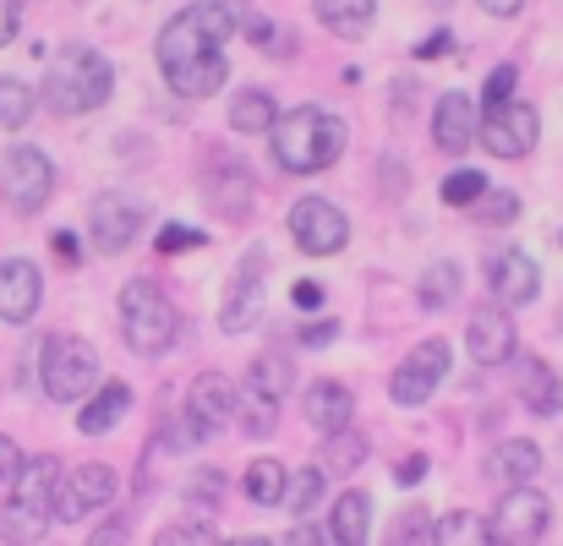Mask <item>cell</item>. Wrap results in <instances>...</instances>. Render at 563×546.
I'll list each match as a JSON object with an SVG mask.
<instances>
[{
	"label": "cell",
	"mask_w": 563,
	"mask_h": 546,
	"mask_svg": "<svg viewBox=\"0 0 563 546\" xmlns=\"http://www.w3.org/2000/svg\"><path fill=\"white\" fill-rule=\"evenodd\" d=\"M268 143H274L279 170H290V176H318V170H329V165L345 154V121L329 115V110H318V104H301V110H290V115L274 121Z\"/></svg>",
	"instance_id": "1"
},
{
	"label": "cell",
	"mask_w": 563,
	"mask_h": 546,
	"mask_svg": "<svg viewBox=\"0 0 563 546\" xmlns=\"http://www.w3.org/2000/svg\"><path fill=\"white\" fill-rule=\"evenodd\" d=\"M60 465L49 454L27 459L11 481V498H5V514H0V536L5 542H44L49 520H60Z\"/></svg>",
	"instance_id": "2"
},
{
	"label": "cell",
	"mask_w": 563,
	"mask_h": 546,
	"mask_svg": "<svg viewBox=\"0 0 563 546\" xmlns=\"http://www.w3.org/2000/svg\"><path fill=\"white\" fill-rule=\"evenodd\" d=\"M110 88H115L110 60L99 49H88V44H71V49L55 55V66L44 77V104L55 115H88V110H99L110 99Z\"/></svg>",
	"instance_id": "3"
},
{
	"label": "cell",
	"mask_w": 563,
	"mask_h": 546,
	"mask_svg": "<svg viewBox=\"0 0 563 546\" xmlns=\"http://www.w3.org/2000/svg\"><path fill=\"white\" fill-rule=\"evenodd\" d=\"M230 33H235V5H230V0H202V5H187V11L159 33L154 55H159L165 71H176V66H187V60L213 55Z\"/></svg>",
	"instance_id": "4"
},
{
	"label": "cell",
	"mask_w": 563,
	"mask_h": 546,
	"mask_svg": "<svg viewBox=\"0 0 563 546\" xmlns=\"http://www.w3.org/2000/svg\"><path fill=\"white\" fill-rule=\"evenodd\" d=\"M121 328L137 356H165L181 339V312L170 307V296L154 279H132L121 290Z\"/></svg>",
	"instance_id": "5"
},
{
	"label": "cell",
	"mask_w": 563,
	"mask_h": 546,
	"mask_svg": "<svg viewBox=\"0 0 563 546\" xmlns=\"http://www.w3.org/2000/svg\"><path fill=\"white\" fill-rule=\"evenodd\" d=\"M38 377H44V393L55 404H71V399L99 388V356L77 334H49L44 350H38Z\"/></svg>",
	"instance_id": "6"
},
{
	"label": "cell",
	"mask_w": 563,
	"mask_h": 546,
	"mask_svg": "<svg viewBox=\"0 0 563 546\" xmlns=\"http://www.w3.org/2000/svg\"><path fill=\"white\" fill-rule=\"evenodd\" d=\"M290 388V366L279 356H263V361L246 371L241 382V404H235V421L246 437H268L279 426V393Z\"/></svg>",
	"instance_id": "7"
},
{
	"label": "cell",
	"mask_w": 563,
	"mask_h": 546,
	"mask_svg": "<svg viewBox=\"0 0 563 546\" xmlns=\"http://www.w3.org/2000/svg\"><path fill=\"white\" fill-rule=\"evenodd\" d=\"M290 241H296L307 257H334V252H345V241H351V219H345L329 197H301V202L290 208Z\"/></svg>",
	"instance_id": "8"
},
{
	"label": "cell",
	"mask_w": 563,
	"mask_h": 546,
	"mask_svg": "<svg viewBox=\"0 0 563 546\" xmlns=\"http://www.w3.org/2000/svg\"><path fill=\"white\" fill-rule=\"evenodd\" d=\"M537 137H542L537 104L509 99V104L482 110V143H487V154H493V159H526V154L537 148Z\"/></svg>",
	"instance_id": "9"
},
{
	"label": "cell",
	"mask_w": 563,
	"mask_h": 546,
	"mask_svg": "<svg viewBox=\"0 0 563 546\" xmlns=\"http://www.w3.org/2000/svg\"><path fill=\"white\" fill-rule=\"evenodd\" d=\"M49 186H55V165L38 154V148H11L5 165H0V191L16 213H38L49 202Z\"/></svg>",
	"instance_id": "10"
},
{
	"label": "cell",
	"mask_w": 563,
	"mask_h": 546,
	"mask_svg": "<svg viewBox=\"0 0 563 546\" xmlns=\"http://www.w3.org/2000/svg\"><path fill=\"white\" fill-rule=\"evenodd\" d=\"M449 345L443 339H421L410 356H405V366L394 371V382H388V399L394 404H427L432 393H438V382L449 377Z\"/></svg>",
	"instance_id": "11"
},
{
	"label": "cell",
	"mask_w": 563,
	"mask_h": 546,
	"mask_svg": "<svg viewBox=\"0 0 563 546\" xmlns=\"http://www.w3.org/2000/svg\"><path fill=\"white\" fill-rule=\"evenodd\" d=\"M548 520H553V509H548V498L537 487H509V498L493 509V542H515V546L542 542Z\"/></svg>",
	"instance_id": "12"
},
{
	"label": "cell",
	"mask_w": 563,
	"mask_h": 546,
	"mask_svg": "<svg viewBox=\"0 0 563 546\" xmlns=\"http://www.w3.org/2000/svg\"><path fill=\"white\" fill-rule=\"evenodd\" d=\"M148 219V202H137L132 191H99L93 197V246L99 252H126L137 241Z\"/></svg>",
	"instance_id": "13"
},
{
	"label": "cell",
	"mask_w": 563,
	"mask_h": 546,
	"mask_svg": "<svg viewBox=\"0 0 563 546\" xmlns=\"http://www.w3.org/2000/svg\"><path fill=\"white\" fill-rule=\"evenodd\" d=\"M487 290H493V301L498 307H531L537 301V290H542V268L520 252V246H498L493 257H487Z\"/></svg>",
	"instance_id": "14"
},
{
	"label": "cell",
	"mask_w": 563,
	"mask_h": 546,
	"mask_svg": "<svg viewBox=\"0 0 563 546\" xmlns=\"http://www.w3.org/2000/svg\"><path fill=\"white\" fill-rule=\"evenodd\" d=\"M235 404H241V388L230 377H219V371H202L187 393V421H191V432H197V443L213 437V432H224L235 421Z\"/></svg>",
	"instance_id": "15"
},
{
	"label": "cell",
	"mask_w": 563,
	"mask_h": 546,
	"mask_svg": "<svg viewBox=\"0 0 563 546\" xmlns=\"http://www.w3.org/2000/svg\"><path fill=\"white\" fill-rule=\"evenodd\" d=\"M110 498H115V470L110 465H71L60 476V520L66 525L88 520L93 509H110Z\"/></svg>",
	"instance_id": "16"
},
{
	"label": "cell",
	"mask_w": 563,
	"mask_h": 546,
	"mask_svg": "<svg viewBox=\"0 0 563 546\" xmlns=\"http://www.w3.org/2000/svg\"><path fill=\"white\" fill-rule=\"evenodd\" d=\"M257 317H263V252H252L241 263V274H235V285H230V296L219 307V328L224 334H246Z\"/></svg>",
	"instance_id": "17"
},
{
	"label": "cell",
	"mask_w": 563,
	"mask_h": 546,
	"mask_svg": "<svg viewBox=\"0 0 563 546\" xmlns=\"http://www.w3.org/2000/svg\"><path fill=\"white\" fill-rule=\"evenodd\" d=\"M465 345H471V361L476 366H504L515 356V323H509V307H482L465 328Z\"/></svg>",
	"instance_id": "18"
},
{
	"label": "cell",
	"mask_w": 563,
	"mask_h": 546,
	"mask_svg": "<svg viewBox=\"0 0 563 546\" xmlns=\"http://www.w3.org/2000/svg\"><path fill=\"white\" fill-rule=\"evenodd\" d=\"M38 296H44V279L27 257H5L0 263V323H27L38 312Z\"/></svg>",
	"instance_id": "19"
},
{
	"label": "cell",
	"mask_w": 563,
	"mask_h": 546,
	"mask_svg": "<svg viewBox=\"0 0 563 546\" xmlns=\"http://www.w3.org/2000/svg\"><path fill=\"white\" fill-rule=\"evenodd\" d=\"M471 137H476V104H471V93H443L438 110H432V143H438V154L460 159L471 148Z\"/></svg>",
	"instance_id": "20"
},
{
	"label": "cell",
	"mask_w": 563,
	"mask_h": 546,
	"mask_svg": "<svg viewBox=\"0 0 563 546\" xmlns=\"http://www.w3.org/2000/svg\"><path fill=\"white\" fill-rule=\"evenodd\" d=\"M307 421H312V432H323V437L345 432V426L356 421L351 388H345V382H318V388H307Z\"/></svg>",
	"instance_id": "21"
},
{
	"label": "cell",
	"mask_w": 563,
	"mask_h": 546,
	"mask_svg": "<svg viewBox=\"0 0 563 546\" xmlns=\"http://www.w3.org/2000/svg\"><path fill=\"white\" fill-rule=\"evenodd\" d=\"M493 476H498V481H509V487H531V481L542 476V448H537V443H526V437L498 443V448H493Z\"/></svg>",
	"instance_id": "22"
},
{
	"label": "cell",
	"mask_w": 563,
	"mask_h": 546,
	"mask_svg": "<svg viewBox=\"0 0 563 546\" xmlns=\"http://www.w3.org/2000/svg\"><path fill=\"white\" fill-rule=\"evenodd\" d=\"M318 22L340 38H362L367 27L377 22V0H312Z\"/></svg>",
	"instance_id": "23"
},
{
	"label": "cell",
	"mask_w": 563,
	"mask_h": 546,
	"mask_svg": "<svg viewBox=\"0 0 563 546\" xmlns=\"http://www.w3.org/2000/svg\"><path fill=\"white\" fill-rule=\"evenodd\" d=\"M224 55L213 49V55H202V60H187V66H176V71H165L170 77V88L181 93V99H208V93H219L224 88Z\"/></svg>",
	"instance_id": "24"
},
{
	"label": "cell",
	"mask_w": 563,
	"mask_h": 546,
	"mask_svg": "<svg viewBox=\"0 0 563 546\" xmlns=\"http://www.w3.org/2000/svg\"><path fill=\"white\" fill-rule=\"evenodd\" d=\"M520 399H526V410H537V415H559L563 410L559 371L548 361H526L520 366Z\"/></svg>",
	"instance_id": "25"
},
{
	"label": "cell",
	"mask_w": 563,
	"mask_h": 546,
	"mask_svg": "<svg viewBox=\"0 0 563 546\" xmlns=\"http://www.w3.org/2000/svg\"><path fill=\"white\" fill-rule=\"evenodd\" d=\"M126 410H132V388H126V382H104V388L88 399V410L77 415V426H82L88 437H99V432H110Z\"/></svg>",
	"instance_id": "26"
},
{
	"label": "cell",
	"mask_w": 563,
	"mask_h": 546,
	"mask_svg": "<svg viewBox=\"0 0 563 546\" xmlns=\"http://www.w3.org/2000/svg\"><path fill=\"white\" fill-rule=\"evenodd\" d=\"M367 525H373V498L367 492H345L340 503H334V525H329V536L340 546H362L367 542Z\"/></svg>",
	"instance_id": "27"
},
{
	"label": "cell",
	"mask_w": 563,
	"mask_h": 546,
	"mask_svg": "<svg viewBox=\"0 0 563 546\" xmlns=\"http://www.w3.org/2000/svg\"><path fill=\"white\" fill-rule=\"evenodd\" d=\"M460 285H465L460 263H432V268L416 279V301H421L427 312H443V307L460 301Z\"/></svg>",
	"instance_id": "28"
},
{
	"label": "cell",
	"mask_w": 563,
	"mask_h": 546,
	"mask_svg": "<svg viewBox=\"0 0 563 546\" xmlns=\"http://www.w3.org/2000/svg\"><path fill=\"white\" fill-rule=\"evenodd\" d=\"M274 99L268 93H257V88H246V93H235L230 99V126L235 132H274Z\"/></svg>",
	"instance_id": "29"
},
{
	"label": "cell",
	"mask_w": 563,
	"mask_h": 546,
	"mask_svg": "<svg viewBox=\"0 0 563 546\" xmlns=\"http://www.w3.org/2000/svg\"><path fill=\"white\" fill-rule=\"evenodd\" d=\"M323 487H329V470L301 465V470L285 481V509H290V514H312V509L323 503Z\"/></svg>",
	"instance_id": "30"
},
{
	"label": "cell",
	"mask_w": 563,
	"mask_h": 546,
	"mask_svg": "<svg viewBox=\"0 0 563 546\" xmlns=\"http://www.w3.org/2000/svg\"><path fill=\"white\" fill-rule=\"evenodd\" d=\"M362 459H367V437H362V432L345 426V432L323 437V470H329V476H345V470H356Z\"/></svg>",
	"instance_id": "31"
},
{
	"label": "cell",
	"mask_w": 563,
	"mask_h": 546,
	"mask_svg": "<svg viewBox=\"0 0 563 546\" xmlns=\"http://www.w3.org/2000/svg\"><path fill=\"white\" fill-rule=\"evenodd\" d=\"M285 481H290V476H285L274 459H257V465H246V476H241L246 498L263 503V509H268V503H285Z\"/></svg>",
	"instance_id": "32"
},
{
	"label": "cell",
	"mask_w": 563,
	"mask_h": 546,
	"mask_svg": "<svg viewBox=\"0 0 563 546\" xmlns=\"http://www.w3.org/2000/svg\"><path fill=\"white\" fill-rule=\"evenodd\" d=\"M33 121V88L22 77H0V126H27Z\"/></svg>",
	"instance_id": "33"
},
{
	"label": "cell",
	"mask_w": 563,
	"mask_h": 546,
	"mask_svg": "<svg viewBox=\"0 0 563 546\" xmlns=\"http://www.w3.org/2000/svg\"><path fill=\"white\" fill-rule=\"evenodd\" d=\"M487 197V176L482 170H454V176H443V202L449 208H471V202H482Z\"/></svg>",
	"instance_id": "34"
},
{
	"label": "cell",
	"mask_w": 563,
	"mask_h": 546,
	"mask_svg": "<svg viewBox=\"0 0 563 546\" xmlns=\"http://www.w3.org/2000/svg\"><path fill=\"white\" fill-rule=\"evenodd\" d=\"M438 542H493V520H471V514H449L438 525Z\"/></svg>",
	"instance_id": "35"
},
{
	"label": "cell",
	"mask_w": 563,
	"mask_h": 546,
	"mask_svg": "<svg viewBox=\"0 0 563 546\" xmlns=\"http://www.w3.org/2000/svg\"><path fill=\"white\" fill-rule=\"evenodd\" d=\"M246 38H252L263 55H274V49H279V55H290V38H285V33H279V22H268V16H252V22H246Z\"/></svg>",
	"instance_id": "36"
},
{
	"label": "cell",
	"mask_w": 563,
	"mask_h": 546,
	"mask_svg": "<svg viewBox=\"0 0 563 546\" xmlns=\"http://www.w3.org/2000/svg\"><path fill=\"white\" fill-rule=\"evenodd\" d=\"M388 542H438V525H427V514H421V509H410V514H399V520H394Z\"/></svg>",
	"instance_id": "37"
},
{
	"label": "cell",
	"mask_w": 563,
	"mask_h": 546,
	"mask_svg": "<svg viewBox=\"0 0 563 546\" xmlns=\"http://www.w3.org/2000/svg\"><path fill=\"white\" fill-rule=\"evenodd\" d=\"M159 542L176 546V542H219V531L208 525V520H176V525H165L159 531Z\"/></svg>",
	"instance_id": "38"
},
{
	"label": "cell",
	"mask_w": 563,
	"mask_h": 546,
	"mask_svg": "<svg viewBox=\"0 0 563 546\" xmlns=\"http://www.w3.org/2000/svg\"><path fill=\"white\" fill-rule=\"evenodd\" d=\"M515 77H520V66H498V71L487 77V93H482V110H493V104H509V99H515Z\"/></svg>",
	"instance_id": "39"
},
{
	"label": "cell",
	"mask_w": 563,
	"mask_h": 546,
	"mask_svg": "<svg viewBox=\"0 0 563 546\" xmlns=\"http://www.w3.org/2000/svg\"><path fill=\"white\" fill-rule=\"evenodd\" d=\"M197 246H208L202 230H187V224H165L159 230V252H197Z\"/></svg>",
	"instance_id": "40"
},
{
	"label": "cell",
	"mask_w": 563,
	"mask_h": 546,
	"mask_svg": "<svg viewBox=\"0 0 563 546\" xmlns=\"http://www.w3.org/2000/svg\"><path fill=\"white\" fill-rule=\"evenodd\" d=\"M482 202H487V208H482L487 224H509V219L520 213V197H515V191H487Z\"/></svg>",
	"instance_id": "41"
},
{
	"label": "cell",
	"mask_w": 563,
	"mask_h": 546,
	"mask_svg": "<svg viewBox=\"0 0 563 546\" xmlns=\"http://www.w3.org/2000/svg\"><path fill=\"white\" fill-rule=\"evenodd\" d=\"M296 339H301L307 350H318V345H334V339H340V323H334V317H323V323H307Z\"/></svg>",
	"instance_id": "42"
},
{
	"label": "cell",
	"mask_w": 563,
	"mask_h": 546,
	"mask_svg": "<svg viewBox=\"0 0 563 546\" xmlns=\"http://www.w3.org/2000/svg\"><path fill=\"white\" fill-rule=\"evenodd\" d=\"M224 492V476L219 470H197V481H191V498L202 503V509H213V498Z\"/></svg>",
	"instance_id": "43"
},
{
	"label": "cell",
	"mask_w": 563,
	"mask_h": 546,
	"mask_svg": "<svg viewBox=\"0 0 563 546\" xmlns=\"http://www.w3.org/2000/svg\"><path fill=\"white\" fill-rule=\"evenodd\" d=\"M16 27H22V0H0V49L16 38Z\"/></svg>",
	"instance_id": "44"
},
{
	"label": "cell",
	"mask_w": 563,
	"mask_h": 546,
	"mask_svg": "<svg viewBox=\"0 0 563 546\" xmlns=\"http://www.w3.org/2000/svg\"><path fill=\"white\" fill-rule=\"evenodd\" d=\"M49 246H55V257H60L66 268H77V263H82V246H77V235H71V230H55V241H49Z\"/></svg>",
	"instance_id": "45"
},
{
	"label": "cell",
	"mask_w": 563,
	"mask_h": 546,
	"mask_svg": "<svg viewBox=\"0 0 563 546\" xmlns=\"http://www.w3.org/2000/svg\"><path fill=\"white\" fill-rule=\"evenodd\" d=\"M290 296H296V307H301V312H312V307H323V296H329V290H323L318 279H296V290H290Z\"/></svg>",
	"instance_id": "46"
},
{
	"label": "cell",
	"mask_w": 563,
	"mask_h": 546,
	"mask_svg": "<svg viewBox=\"0 0 563 546\" xmlns=\"http://www.w3.org/2000/svg\"><path fill=\"white\" fill-rule=\"evenodd\" d=\"M16 470H22V454H16V443H11V437H0V487H11V481H16Z\"/></svg>",
	"instance_id": "47"
},
{
	"label": "cell",
	"mask_w": 563,
	"mask_h": 546,
	"mask_svg": "<svg viewBox=\"0 0 563 546\" xmlns=\"http://www.w3.org/2000/svg\"><path fill=\"white\" fill-rule=\"evenodd\" d=\"M421 476H427V454H410V459L394 470V481H399V487H416Z\"/></svg>",
	"instance_id": "48"
},
{
	"label": "cell",
	"mask_w": 563,
	"mask_h": 546,
	"mask_svg": "<svg viewBox=\"0 0 563 546\" xmlns=\"http://www.w3.org/2000/svg\"><path fill=\"white\" fill-rule=\"evenodd\" d=\"M443 49H449V27H443V33H432V38H421V44H416V55H421V60H432V55H443Z\"/></svg>",
	"instance_id": "49"
},
{
	"label": "cell",
	"mask_w": 563,
	"mask_h": 546,
	"mask_svg": "<svg viewBox=\"0 0 563 546\" xmlns=\"http://www.w3.org/2000/svg\"><path fill=\"white\" fill-rule=\"evenodd\" d=\"M526 0H482V11H493V16H515Z\"/></svg>",
	"instance_id": "50"
},
{
	"label": "cell",
	"mask_w": 563,
	"mask_h": 546,
	"mask_svg": "<svg viewBox=\"0 0 563 546\" xmlns=\"http://www.w3.org/2000/svg\"><path fill=\"white\" fill-rule=\"evenodd\" d=\"M427 5H443V0H427Z\"/></svg>",
	"instance_id": "51"
},
{
	"label": "cell",
	"mask_w": 563,
	"mask_h": 546,
	"mask_svg": "<svg viewBox=\"0 0 563 546\" xmlns=\"http://www.w3.org/2000/svg\"><path fill=\"white\" fill-rule=\"evenodd\" d=\"M230 5H246V0H230Z\"/></svg>",
	"instance_id": "52"
}]
</instances>
